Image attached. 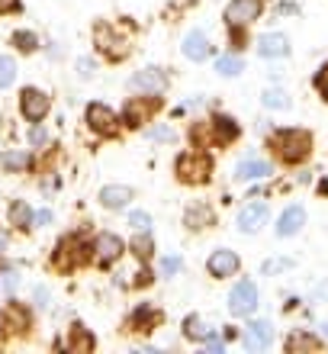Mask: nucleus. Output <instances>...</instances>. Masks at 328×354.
<instances>
[{
  "mask_svg": "<svg viewBox=\"0 0 328 354\" xmlns=\"http://www.w3.org/2000/svg\"><path fill=\"white\" fill-rule=\"evenodd\" d=\"M161 100L155 97V93H145V97H129L126 100V106H122V126L126 129H142L145 122L158 113Z\"/></svg>",
  "mask_w": 328,
  "mask_h": 354,
  "instance_id": "nucleus-4",
  "label": "nucleus"
},
{
  "mask_svg": "<svg viewBox=\"0 0 328 354\" xmlns=\"http://www.w3.org/2000/svg\"><path fill=\"white\" fill-rule=\"evenodd\" d=\"M161 270H164V274H177L180 270V258H161Z\"/></svg>",
  "mask_w": 328,
  "mask_h": 354,
  "instance_id": "nucleus-38",
  "label": "nucleus"
},
{
  "mask_svg": "<svg viewBox=\"0 0 328 354\" xmlns=\"http://www.w3.org/2000/svg\"><path fill=\"white\" fill-rule=\"evenodd\" d=\"M84 120H87V126H90L97 136H113V132H116V122H119L116 120V113H113L106 103H90Z\"/></svg>",
  "mask_w": 328,
  "mask_h": 354,
  "instance_id": "nucleus-10",
  "label": "nucleus"
},
{
  "mask_svg": "<svg viewBox=\"0 0 328 354\" xmlns=\"http://www.w3.org/2000/svg\"><path fill=\"white\" fill-rule=\"evenodd\" d=\"M242 68H244V62L238 55H222V58H216V71L222 77H235V75H242Z\"/></svg>",
  "mask_w": 328,
  "mask_h": 354,
  "instance_id": "nucleus-26",
  "label": "nucleus"
},
{
  "mask_svg": "<svg viewBox=\"0 0 328 354\" xmlns=\"http://www.w3.org/2000/svg\"><path fill=\"white\" fill-rule=\"evenodd\" d=\"M213 223V209L209 206H190L187 209V225L190 229H203V225Z\"/></svg>",
  "mask_w": 328,
  "mask_h": 354,
  "instance_id": "nucleus-27",
  "label": "nucleus"
},
{
  "mask_svg": "<svg viewBox=\"0 0 328 354\" xmlns=\"http://www.w3.org/2000/svg\"><path fill=\"white\" fill-rule=\"evenodd\" d=\"M52 223V213H48V209H42V213L36 216V225H48Z\"/></svg>",
  "mask_w": 328,
  "mask_h": 354,
  "instance_id": "nucleus-43",
  "label": "nucleus"
},
{
  "mask_svg": "<svg viewBox=\"0 0 328 354\" xmlns=\"http://www.w3.org/2000/svg\"><path fill=\"white\" fill-rule=\"evenodd\" d=\"M3 326H7L10 332H26L29 328V309L23 306V303H10V306L3 309Z\"/></svg>",
  "mask_w": 328,
  "mask_h": 354,
  "instance_id": "nucleus-22",
  "label": "nucleus"
},
{
  "mask_svg": "<svg viewBox=\"0 0 328 354\" xmlns=\"http://www.w3.org/2000/svg\"><path fill=\"white\" fill-rule=\"evenodd\" d=\"M19 7H23L19 0H0V17L3 13H19Z\"/></svg>",
  "mask_w": 328,
  "mask_h": 354,
  "instance_id": "nucleus-39",
  "label": "nucleus"
},
{
  "mask_svg": "<svg viewBox=\"0 0 328 354\" xmlns=\"http://www.w3.org/2000/svg\"><path fill=\"white\" fill-rule=\"evenodd\" d=\"M258 55L261 58H283L290 55V39L283 36V32H264L258 39Z\"/></svg>",
  "mask_w": 328,
  "mask_h": 354,
  "instance_id": "nucleus-16",
  "label": "nucleus"
},
{
  "mask_svg": "<svg viewBox=\"0 0 328 354\" xmlns=\"http://www.w3.org/2000/svg\"><path fill=\"white\" fill-rule=\"evenodd\" d=\"M29 142H32V145H46V129H32V136H29Z\"/></svg>",
  "mask_w": 328,
  "mask_h": 354,
  "instance_id": "nucleus-41",
  "label": "nucleus"
},
{
  "mask_svg": "<svg viewBox=\"0 0 328 354\" xmlns=\"http://www.w3.org/2000/svg\"><path fill=\"white\" fill-rule=\"evenodd\" d=\"M203 345H206L209 351H222V342H219V338H213V335H209L206 342H203Z\"/></svg>",
  "mask_w": 328,
  "mask_h": 354,
  "instance_id": "nucleus-42",
  "label": "nucleus"
},
{
  "mask_svg": "<svg viewBox=\"0 0 328 354\" xmlns=\"http://www.w3.org/2000/svg\"><path fill=\"white\" fill-rule=\"evenodd\" d=\"M267 216H271V209H267V203H248L242 209V213H238V229H242V232H258V229H261L264 223H267Z\"/></svg>",
  "mask_w": 328,
  "mask_h": 354,
  "instance_id": "nucleus-14",
  "label": "nucleus"
},
{
  "mask_svg": "<svg viewBox=\"0 0 328 354\" xmlns=\"http://www.w3.org/2000/svg\"><path fill=\"white\" fill-rule=\"evenodd\" d=\"M17 283H19L17 270H3V274H0V290H3V293H10V290L17 287Z\"/></svg>",
  "mask_w": 328,
  "mask_h": 354,
  "instance_id": "nucleus-36",
  "label": "nucleus"
},
{
  "mask_svg": "<svg viewBox=\"0 0 328 354\" xmlns=\"http://www.w3.org/2000/svg\"><path fill=\"white\" fill-rule=\"evenodd\" d=\"M122 252H126V245H122L119 235H113V232H104L94 245V254H97V264H100V268L116 264L122 258Z\"/></svg>",
  "mask_w": 328,
  "mask_h": 354,
  "instance_id": "nucleus-11",
  "label": "nucleus"
},
{
  "mask_svg": "<svg viewBox=\"0 0 328 354\" xmlns=\"http://www.w3.org/2000/svg\"><path fill=\"white\" fill-rule=\"evenodd\" d=\"M132 252L139 254V258H148V254L155 252V245H151L148 232H139V239H132Z\"/></svg>",
  "mask_w": 328,
  "mask_h": 354,
  "instance_id": "nucleus-33",
  "label": "nucleus"
},
{
  "mask_svg": "<svg viewBox=\"0 0 328 354\" xmlns=\"http://www.w3.org/2000/svg\"><path fill=\"white\" fill-rule=\"evenodd\" d=\"M283 268H290V261H267L264 264V274H273V270H283Z\"/></svg>",
  "mask_w": 328,
  "mask_h": 354,
  "instance_id": "nucleus-40",
  "label": "nucleus"
},
{
  "mask_svg": "<svg viewBox=\"0 0 328 354\" xmlns=\"http://www.w3.org/2000/svg\"><path fill=\"white\" fill-rule=\"evenodd\" d=\"M94 42L110 62H122V58L129 55V39L122 36L119 29H113L110 23H100L94 29Z\"/></svg>",
  "mask_w": 328,
  "mask_h": 354,
  "instance_id": "nucleus-6",
  "label": "nucleus"
},
{
  "mask_svg": "<svg viewBox=\"0 0 328 354\" xmlns=\"http://www.w3.org/2000/svg\"><path fill=\"white\" fill-rule=\"evenodd\" d=\"M132 187H122V184H110L100 190V203L106 206V209H122V206H129L132 200Z\"/></svg>",
  "mask_w": 328,
  "mask_h": 354,
  "instance_id": "nucleus-21",
  "label": "nucleus"
},
{
  "mask_svg": "<svg viewBox=\"0 0 328 354\" xmlns=\"http://www.w3.org/2000/svg\"><path fill=\"white\" fill-rule=\"evenodd\" d=\"M261 103L267 106V110H287V106H290V97H287V91H277V87H271V91H264Z\"/></svg>",
  "mask_w": 328,
  "mask_h": 354,
  "instance_id": "nucleus-28",
  "label": "nucleus"
},
{
  "mask_svg": "<svg viewBox=\"0 0 328 354\" xmlns=\"http://www.w3.org/2000/svg\"><path fill=\"white\" fill-rule=\"evenodd\" d=\"M132 91H139V93H161L164 87H168V77L161 75L158 68H142V71H135L129 81Z\"/></svg>",
  "mask_w": 328,
  "mask_h": 354,
  "instance_id": "nucleus-12",
  "label": "nucleus"
},
{
  "mask_svg": "<svg viewBox=\"0 0 328 354\" xmlns=\"http://www.w3.org/2000/svg\"><path fill=\"white\" fill-rule=\"evenodd\" d=\"M271 342H273V328H271V322H251V326L244 328V348L248 351H264V348H271Z\"/></svg>",
  "mask_w": 328,
  "mask_h": 354,
  "instance_id": "nucleus-15",
  "label": "nucleus"
},
{
  "mask_svg": "<svg viewBox=\"0 0 328 354\" xmlns=\"http://www.w3.org/2000/svg\"><path fill=\"white\" fill-rule=\"evenodd\" d=\"M129 225L135 229V232H148V225H151V216L148 213H129Z\"/></svg>",
  "mask_w": 328,
  "mask_h": 354,
  "instance_id": "nucleus-34",
  "label": "nucleus"
},
{
  "mask_svg": "<svg viewBox=\"0 0 328 354\" xmlns=\"http://www.w3.org/2000/svg\"><path fill=\"white\" fill-rule=\"evenodd\" d=\"M271 149L283 165H300V161L309 158L312 136L306 129H280L271 136Z\"/></svg>",
  "mask_w": 328,
  "mask_h": 354,
  "instance_id": "nucleus-1",
  "label": "nucleus"
},
{
  "mask_svg": "<svg viewBox=\"0 0 328 354\" xmlns=\"http://www.w3.org/2000/svg\"><path fill=\"white\" fill-rule=\"evenodd\" d=\"M13 46H17L19 52H36L39 39H36V32H29V29H17V32H13Z\"/></svg>",
  "mask_w": 328,
  "mask_h": 354,
  "instance_id": "nucleus-30",
  "label": "nucleus"
},
{
  "mask_svg": "<svg viewBox=\"0 0 328 354\" xmlns=\"http://www.w3.org/2000/svg\"><path fill=\"white\" fill-rule=\"evenodd\" d=\"M161 322V313L155 306H135L132 309V316H129V328H135V332H151V328Z\"/></svg>",
  "mask_w": 328,
  "mask_h": 354,
  "instance_id": "nucleus-20",
  "label": "nucleus"
},
{
  "mask_svg": "<svg viewBox=\"0 0 328 354\" xmlns=\"http://www.w3.org/2000/svg\"><path fill=\"white\" fill-rule=\"evenodd\" d=\"M267 174H271V165L261 158H248L235 168V177H238V180H264Z\"/></svg>",
  "mask_w": 328,
  "mask_h": 354,
  "instance_id": "nucleus-24",
  "label": "nucleus"
},
{
  "mask_svg": "<svg viewBox=\"0 0 328 354\" xmlns=\"http://www.w3.org/2000/svg\"><path fill=\"white\" fill-rule=\"evenodd\" d=\"M148 139H155V142H168V139H174V132H171L168 126H158V129H151V132H148Z\"/></svg>",
  "mask_w": 328,
  "mask_h": 354,
  "instance_id": "nucleus-37",
  "label": "nucleus"
},
{
  "mask_svg": "<svg viewBox=\"0 0 328 354\" xmlns=\"http://www.w3.org/2000/svg\"><path fill=\"white\" fill-rule=\"evenodd\" d=\"M322 335H325V338H328V326H322Z\"/></svg>",
  "mask_w": 328,
  "mask_h": 354,
  "instance_id": "nucleus-45",
  "label": "nucleus"
},
{
  "mask_svg": "<svg viewBox=\"0 0 328 354\" xmlns=\"http://www.w3.org/2000/svg\"><path fill=\"white\" fill-rule=\"evenodd\" d=\"M32 223H36V213H32V206H29L26 200H13V203H10V225H17L19 232H26Z\"/></svg>",
  "mask_w": 328,
  "mask_h": 354,
  "instance_id": "nucleus-23",
  "label": "nucleus"
},
{
  "mask_svg": "<svg viewBox=\"0 0 328 354\" xmlns=\"http://www.w3.org/2000/svg\"><path fill=\"white\" fill-rule=\"evenodd\" d=\"M94 75V65L90 62H81V77H90Z\"/></svg>",
  "mask_w": 328,
  "mask_h": 354,
  "instance_id": "nucleus-44",
  "label": "nucleus"
},
{
  "mask_svg": "<svg viewBox=\"0 0 328 354\" xmlns=\"http://www.w3.org/2000/svg\"><path fill=\"white\" fill-rule=\"evenodd\" d=\"M52 110V100H48V93H42L39 87H26V91L19 93V113L26 116L29 122H42Z\"/></svg>",
  "mask_w": 328,
  "mask_h": 354,
  "instance_id": "nucleus-9",
  "label": "nucleus"
},
{
  "mask_svg": "<svg viewBox=\"0 0 328 354\" xmlns=\"http://www.w3.org/2000/svg\"><path fill=\"white\" fill-rule=\"evenodd\" d=\"M312 348H319V338H312V335H290L287 338V351H312Z\"/></svg>",
  "mask_w": 328,
  "mask_h": 354,
  "instance_id": "nucleus-32",
  "label": "nucleus"
},
{
  "mask_svg": "<svg viewBox=\"0 0 328 354\" xmlns=\"http://www.w3.org/2000/svg\"><path fill=\"white\" fill-rule=\"evenodd\" d=\"M13 77H17V62L10 55H0V91L13 84Z\"/></svg>",
  "mask_w": 328,
  "mask_h": 354,
  "instance_id": "nucleus-31",
  "label": "nucleus"
},
{
  "mask_svg": "<svg viewBox=\"0 0 328 354\" xmlns=\"http://www.w3.org/2000/svg\"><path fill=\"white\" fill-rule=\"evenodd\" d=\"M261 13H264V0H232L225 7V23H229V29H244L251 26Z\"/></svg>",
  "mask_w": 328,
  "mask_h": 354,
  "instance_id": "nucleus-7",
  "label": "nucleus"
},
{
  "mask_svg": "<svg viewBox=\"0 0 328 354\" xmlns=\"http://www.w3.org/2000/svg\"><path fill=\"white\" fill-rule=\"evenodd\" d=\"M0 168L26 171L29 168V155H26V151H7V155H0Z\"/></svg>",
  "mask_w": 328,
  "mask_h": 354,
  "instance_id": "nucleus-29",
  "label": "nucleus"
},
{
  "mask_svg": "<svg viewBox=\"0 0 328 354\" xmlns=\"http://www.w3.org/2000/svg\"><path fill=\"white\" fill-rule=\"evenodd\" d=\"M238 132H242L238 122H235L232 116H222V113H219V116H213L209 122H197L190 136H193L197 145H203V142H209V145H232V142L238 139Z\"/></svg>",
  "mask_w": 328,
  "mask_h": 354,
  "instance_id": "nucleus-2",
  "label": "nucleus"
},
{
  "mask_svg": "<svg viewBox=\"0 0 328 354\" xmlns=\"http://www.w3.org/2000/svg\"><path fill=\"white\" fill-rule=\"evenodd\" d=\"M312 84H316V91L322 93V100H328V62L319 68V75H316V81H312Z\"/></svg>",
  "mask_w": 328,
  "mask_h": 354,
  "instance_id": "nucleus-35",
  "label": "nucleus"
},
{
  "mask_svg": "<svg viewBox=\"0 0 328 354\" xmlns=\"http://www.w3.org/2000/svg\"><path fill=\"white\" fill-rule=\"evenodd\" d=\"M65 348L68 351H81V354H90L97 348V342H94V335L87 332L81 322H75V326L68 328V342H65Z\"/></svg>",
  "mask_w": 328,
  "mask_h": 354,
  "instance_id": "nucleus-19",
  "label": "nucleus"
},
{
  "mask_svg": "<svg viewBox=\"0 0 328 354\" xmlns=\"http://www.w3.org/2000/svg\"><path fill=\"white\" fill-rule=\"evenodd\" d=\"M184 332H187V338H193V342H206V338L213 335V328H209L200 316H190L187 322H184Z\"/></svg>",
  "mask_w": 328,
  "mask_h": 354,
  "instance_id": "nucleus-25",
  "label": "nucleus"
},
{
  "mask_svg": "<svg viewBox=\"0 0 328 354\" xmlns=\"http://www.w3.org/2000/svg\"><path fill=\"white\" fill-rule=\"evenodd\" d=\"M306 225V209L302 206H287L280 213V219H277V235L280 239H290V235H296Z\"/></svg>",
  "mask_w": 328,
  "mask_h": 354,
  "instance_id": "nucleus-17",
  "label": "nucleus"
},
{
  "mask_svg": "<svg viewBox=\"0 0 328 354\" xmlns=\"http://www.w3.org/2000/svg\"><path fill=\"white\" fill-rule=\"evenodd\" d=\"M209 39H206V32H200V29H193V32H187L184 36V55L190 58V62H206V55H209Z\"/></svg>",
  "mask_w": 328,
  "mask_h": 354,
  "instance_id": "nucleus-18",
  "label": "nucleus"
},
{
  "mask_svg": "<svg viewBox=\"0 0 328 354\" xmlns=\"http://www.w3.org/2000/svg\"><path fill=\"white\" fill-rule=\"evenodd\" d=\"M254 309H258V287L251 280H238L229 293V313L232 316H251Z\"/></svg>",
  "mask_w": 328,
  "mask_h": 354,
  "instance_id": "nucleus-8",
  "label": "nucleus"
},
{
  "mask_svg": "<svg viewBox=\"0 0 328 354\" xmlns=\"http://www.w3.org/2000/svg\"><path fill=\"white\" fill-rule=\"evenodd\" d=\"M206 270H209V277H216V280L232 277L235 270H238V254L229 252V248H219V252L209 254Z\"/></svg>",
  "mask_w": 328,
  "mask_h": 354,
  "instance_id": "nucleus-13",
  "label": "nucleus"
},
{
  "mask_svg": "<svg viewBox=\"0 0 328 354\" xmlns=\"http://www.w3.org/2000/svg\"><path fill=\"white\" fill-rule=\"evenodd\" d=\"M87 258H90V245L81 239V235H68V239H61L55 248V268L58 270H71V268H81V264H87Z\"/></svg>",
  "mask_w": 328,
  "mask_h": 354,
  "instance_id": "nucleus-5",
  "label": "nucleus"
},
{
  "mask_svg": "<svg viewBox=\"0 0 328 354\" xmlns=\"http://www.w3.org/2000/svg\"><path fill=\"white\" fill-rule=\"evenodd\" d=\"M174 171H177V180L184 184H209V177H213V158H209L206 151H187V155H180L174 161Z\"/></svg>",
  "mask_w": 328,
  "mask_h": 354,
  "instance_id": "nucleus-3",
  "label": "nucleus"
}]
</instances>
